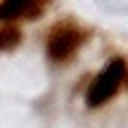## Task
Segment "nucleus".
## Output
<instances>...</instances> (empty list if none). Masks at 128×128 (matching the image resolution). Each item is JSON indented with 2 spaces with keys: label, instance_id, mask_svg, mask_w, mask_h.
<instances>
[{
  "label": "nucleus",
  "instance_id": "obj_4",
  "mask_svg": "<svg viewBox=\"0 0 128 128\" xmlns=\"http://www.w3.org/2000/svg\"><path fill=\"white\" fill-rule=\"evenodd\" d=\"M16 43H22V30L14 27V24H3L0 27V51H8Z\"/></svg>",
  "mask_w": 128,
  "mask_h": 128
},
{
  "label": "nucleus",
  "instance_id": "obj_1",
  "mask_svg": "<svg viewBox=\"0 0 128 128\" xmlns=\"http://www.w3.org/2000/svg\"><path fill=\"white\" fill-rule=\"evenodd\" d=\"M126 75H128V67H126L123 59L107 62V67H104V70L94 78V83L88 86V94H86L88 107H102L107 99H112V96L118 94V88L123 86Z\"/></svg>",
  "mask_w": 128,
  "mask_h": 128
},
{
  "label": "nucleus",
  "instance_id": "obj_5",
  "mask_svg": "<svg viewBox=\"0 0 128 128\" xmlns=\"http://www.w3.org/2000/svg\"><path fill=\"white\" fill-rule=\"evenodd\" d=\"M126 78H128V75H126Z\"/></svg>",
  "mask_w": 128,
  "mask_h": 128
},
{
  "label": "nucleus",
  "instance_id": "obj_3",
  "mask_svg": "<svg viewBox=\"0 0 128 128\" xmlns=\"http://www.w3.org/2000/svg\"><path fill=\"white\" fill-rule=\"evenodd\" d=\"M46 8V0H3L0 3V22H19L32 19Z\"/></svg>",
  "mask_w": 128,
  "mask_h": 128
},
{
  "label": "nucleus",
  "instance_id": "obj_2",
  "mask_svg": "<svg viewBox=\"0 0 128 128\" xmlns=\"http://www.w3.org/2000/svg\"><path fill=\"white\" fill-rule=\"evenodd\" d=\"M83 30H78L75 24H59V27H54L51 30V35H48L46 40V54L51 62H67V59H72L75 56V51L80 48V43H83Z\"/></svg>",
  "mask_w": 128,
  "mask_h": 128
}]
</instances>
